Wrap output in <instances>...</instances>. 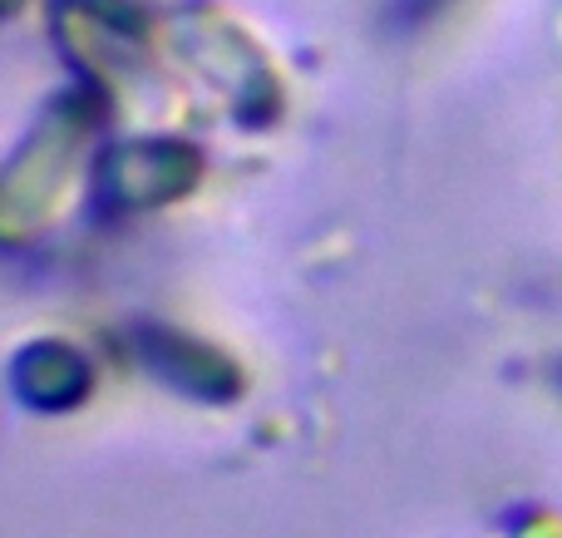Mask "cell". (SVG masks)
Listing matches in <instances>:
<instances>
[{
    "instance_id": "obj_1",
    "label": "cell",
    "mask_w": 562,
    "mask_h": 538,
    "mask_svg": "<svg viewBox=\"0 0 562 538\" xmlns=\"http://www.w3.org/2000/svg\"><path fill=\"white\" fill-rule=\"evenodd\" d=\"M203 158L183 144H124L104 158V193L124 208H154L188 193Z\"/></svg>"
},
{
    "instance_id": "obj_2",
    "label": "cell",
    "mask_w": 562,
    "mask_h": 538,
    "mask_svg": "<svg viewBox=\"0 0 562 538\" xmlns=\"http://www.w3.org/2000/svg\"><path fill=\"white\" fill-rule=\"evenodd\" d=\"M138 346H144V361L154 366L158 376H168L173 385H183L188 395H203V401H233L243 391V376L227 361L223 351L193 341L183 332H168V326H148L138 332Z\"/></svg>"
},
{
    "instance_id": "obj_3",
    "label": "cell",
    "mask_w": 562,
    "mask_h": 538,
    "mask_svg": "<svg viewBox=\"0 0 562 538\" xmlns=\"http://www.w3.org/2000/svg\"><path fill=\"white\" fill-rule=\"evenodd\" d=\"M15 381L20 395L40 411H69L89 391V361L59 341H40L15 361Z\"/></svg>"
},
{
    "instance_id": "obj_4",
    "label": "cell",
    "mask_w": 562,
    "mask_h": 538,
    "mask_svg": "<svg viewBox=\"0 0 562 538\" xmlns=\"http://www.w3.org/2000/svg\"><path fill=\"white\" fill-rule=\"evenodd\" d=\"M439 5H445V0H400V20H425V15H435Z\"/></svg>"
},
{
    "instance_id": "obj_5",
    "label": "cell",
    "mask_w": 562,
    "mask_h": 538,
    "mask_svg": "<svg viewBox=\"0 0 562 538\" xmlns=\"http://www.w3.org/2000/svg\"><path fill=\"white\" fill-rule=\"evenodd\" d=\"M558 381H562V376H558Z\"/></svg>"
}]
</instances>
